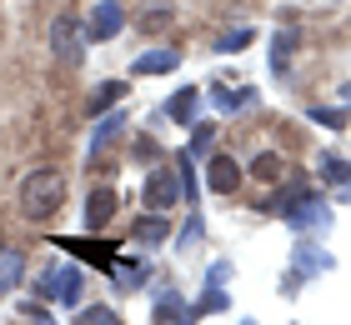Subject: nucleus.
<instances>
[{
  "instance_id": "f257e3e1",
  "label": "nucleus",
  "mask_w": 351,
  "mask_h": 325,
  "mask_svg": "<svg viewBox=\"0 0 351 325\" xmlns=\"http://www.w3.org/2000/svg\"><path fill=\"white\" fill-rule=\"evenodd\" d=\"M66 205V175L60 170H30L21 181V216L25 220H51Z\"/></svg>"
},
{
  "instance_id": "f03ea898",
  "label": "nucleus",
  "mask_w": 351,
  "mask_h": 325,
  "mask_svg": "<svg viewBox=\"0 0 351 325\" xmlns=\"http://www.w3.org/2000/svg\"><path fill=\"white\" fill-rule=\"evenodd\" d=\"M51 51H56V60H66V65L86 60V36H81V25H75L71 15H56V21H51Z\"/></svg>"
},
{
  "instance_id": "7ed1b4c3",
  "label": "nucleus",
  "mask_w": 351,
  "mask_h": 325,
  "mask_svg": "<svg viewBox=\"0 0 351 325\" xmlns=\"http://www.w3.org/2000/svg\"><path fill=\"white\" fill-rule=\"evenodd\" d=\"M141 200H146V210L166 216V210L181 200V181H176V170H151L146 185H141Z\"/></svg>"
},
{
  "instance_id": "20e7f679",
  "label": "nucleus",
  "mask_w": 351,
  "mask_h": 325,
  "mask_svg": "<svg viewBox=\"0 0 351 325\" xmlns=\"http://www.w3.org/2000/svg\"><path fill=\"white\" fill-rule=\"evenodd\" d=\"M40 296H45V300H66V305H75V300H81V270H75V265H66V270H45Z\"/></svg>"
},
{
  "instance_id": "39448f33",
  "label": "nucleus",
  "mask_w": 351,
  "mask_h": 325,
  "mask_svg": "<svg viewBox=\"0 0 351 325\" xmlns=\"http://www.w3.org/2000/svg\"><path fill=\"white\" fill-rule=\"evenodd\" d=\"M121 25H125V10H121V0H101V5L90 10L86 40H110V36H121Z\"/></svg>"
},
{
  "instance_id": "423d86ee",
  "label": "nucleus",
  "mask_w": 351,
  "mask_h": 325,
  "mask_svg": "<svg viewBox=\"0 0 351 325\" xmlns=\"http://www.w3.org/2000/svg\"><path fill=\"white\" fill-rule=\"evenodd\" d=\"M206 185H211L216 195H231L236 185H241V166H236V160L221 151V155H211L206 160Z\"/></svg>"
},
{
  "instance_id": "0eeeda50",
  "label": "nucleus",
  "mask_w": 351,
  "mask_h": 325,
  "mask_svg": "<svg viewBox=\"0 0 351 325\" xmlns=\"http://www.w3.org/2000/svg\"><path fill=\"white\" fill-rule=\"evenodd\" d=\"M25 281V250L21 246H0V296H10Z\"/></svg>"
},
{
  "instance_id": "6e6552de",
  "label": "nucleus",
  "mask_w": 351,
  "mask_h": 325,
  "mask_svg": "<svg viewBox=\"0 0 351 325\" xmlns=\"http://www.w3.org/2000/svg\"><path fill=\"white\" fill-rule=\"evenodd\" d=\"M156 325H196V311H191V305L181 300V296H166L156 300Z\"/></svg>"
},
{
  "instance_id": "1a4fd4ad",
  "label": "nucleus",
  "mask_w": 351,
  "mask_h": 325,
  "mask_svg": "<svg viewBox=\"0 0 351 325\" xmlns=\"http://www.w3.org/2000/svg\"><path fill=\"white\" fill-rule=\"evenodd\" d=\"M296 45H301L296 30H281V36L271 40V70H276V80L291 75V55H296Z\"/></svg>"
},
{
  "instance_id": "9d476101",
  "label": "nucleus",
  "mask_w": 351,
  "mask_h": 325,
  "mask_svg": "<svg viewBox=\"0 0 351 325\" xmlns=\"http://www.w3.org/2000/svg\"><path fill=\"white\" fill-rule=\"evenodd\" d=\"M116 216V190H90V200H86V231H101V225Z\"/></svg>"
},
{
  "instance_id": "9b49d317",
  "label": "nucleus",
  "mask_w": 351,
  "mask_h": 325,
  "mask_svg": "<svg viewBox=\"0 0 351 325\" xmlns=\"http://www.w3.org/2000/svg\"><path fill=\"white\" fill-rule=\"evenodd\" d=\"M176 60H181L176 51H141L131 70L136 75H166V70H176Z\"/></svg>"
},
{
  "instance_id": "f8f14e48",
  "label": "nucleus",
  "mask_w": 351,
  "mask_h": 325,
  "mask_svg": "<svg viewBox=\"0 0 351 325\" xmlns=\"http://www.w3.org/2000/svg\"><path fill=\"white\" fill-rule=\"evenodd\" d=\"M171 235V225H166V216H156V210H151V216H141V225H136V246H161V240Z\"/></svg>"
},
{
  "instance_id": "ddd939ff",
  "label": "nucleus",
  "mask_w": 351,
  "mask_h": 325,
  "mask_svg": "<svg viewBox=\"0 0 351 325\" xmlns=\"http://www.w3.org/2000/svg\"><path fill=\"white\" fill-rule=\"evenodd\" d=\"M196 105H201V95L186 86V90H176L171 101H166V116H171L176 125H191V116H196Z\"/></svg>"
},
{
  "instance_id": "4468645a",
  "label": "nucleus",
  "mask_w": 351,
  "mask_h": 325,
  "mask_svg": "<svg viewBox=\"0 0 351 325\" xmlns=\"http://www.w3.org/2000/svg\"><path fill=\"white\" fill-rule=\"evenodd\" d=\"M171 21H176V10L166 5V0H161V5H146V10H141V15H136V25H141V30H146V36H156V30H166Z\"/></svg>"
},
{
  "instance_id": "2eb2a0df",
  "label": "nucleus",
  "mask_w": 351,
  "mask_h": 325,
  "mask_svg": "<svg viewBox=\"0 0 351 325\" xmlns=\"http://www.w3.org/2000/svg\"><path fill=\"white\" fill-rule=\"evenodd\" d=\"M211 101H216V110H241V105H251V101H256V90H231V86H216L211 90Z\"/></svg>"
},
{
  "instance_id": "dca6fc26",
  "label": "nucleus",
  "mask_w": 351,
  "mask_h": 325,
  "mask_svg": "<svg viewBox=\"0 0 351 325\" xmlns=\"http://www.w3.org/2000/svg\"><path fill=\"white\" fill-rule=\"evenodd\" d=\"M281 170H286V166H281V155H276V151H261L256 160H251V175H256L261 185H271V181H281Z\"/></svg>"
},
{
  "instance_id": "f3484780",
  "label": "nucleus",
  "mask_w": 351,
  "mask_h": 325,
  "mask_svg": "<svg viewBox=\"0 0 351 325\" xmlns=\"http://www.w3.org/2000/svg\"><path fill=\"white\" fill-rule=\"evenodd\" d=\"M251 40H256V30H246V25H241V30H226V36L216 40V51H221V55H241Z\"/></svg>"
},
{
  "instance_id": "a211bd4d",
  "label": "nucleus",
  "mask_w": 351,
  "mask_h": 325,
  "mask_svg": "<svg viewBox=\"0 0 351 325\" xmlns=\"http://www.w3.org/2000/svg\"><path fill=\"white\" fill-rule=\"evenodd\" d=\"M121 95H125V80H110V86H101V90L90 95V116H101V110H106V105H116Z\"/></svg>"
},
{
  "instance_id": "6ab92c4d",
  "label": "nucleus",
  "mask_w": 351,
  "mask_h": 325,
  "mask_svg": "<svg viewBox=\"0 0 351 325\" xmlns=\"http://www.w3.org/2000/svg\"><path fill=\"white\" fill-rule=\"evenodd\" d=\"M71 325H121V315L110 311V305H90V311H81Z\"/></svg>"
},
{
  "instance_id": "aec40b11",
  "label": "nucleus",
  "mask_w": 351,
  "mask_h": 325,
  "mask_svg": "<svg viewBox=\"0 0 351 325\" xmlns=\"http://www.w3.org/2000/svg\"><path fill=\"white\" fill-rule=\"evenodd\" d=\"M306 116H311L316 125H326V130H346L351 110H326V105H316V110H306Z\"/></svg>"
},
{
  "instance_id": "412c9836",
  "label": "nucleus",
  "mask_w": 351,
  "mask_h": 325,
  "mask_svg": "<svg viewBox=\"0 0 351 325\" xmlns=\"http://www.w3.org/2000/svg\"><path fill=\"white\" fill-rule=\"evenodd\" d=\"M322 175L326 181H351V166H341V155H322Z\"/></svg>"
},
{
  "instance_id": "4be33fe9",
  "label": "nucleus",
  "mask_w": 351,
  "mask_h": 325,
  "mask_svg": "<svg viewBox=\"0 0 351 325\" xmlns=\"http://www.w3.org/2000/svg\"><path fill=\"white\" fill-rule=\"evenodd\" d=\"M211 135H216L211 125H196V135H191V151H186V155H191V160L206 155V151H211Z\"/></svg>"
},
{
  "instance_id": "5701e85b",
  "label": "nucleus",
  "mask_w": 351,
  "mask_h": 325,
  "mask_svg": "<svg viewBox=\"0 0 351 325\" xmlns=\"http://www.w3.org/2000/svg\"><path fill=\"white\" fill-rule=\"evenodd\" d=\"M116 130H121V116H106V120H101V130H95V151H101V145L116 135Z\"/></svg>"
},
{
  "instance_id": "b1692460",
  "label": "nucleus",
  "mask_w": 351,
  "mask_h": 325,
  "mask_svg": "<svg viewBox=\"0 0 351 325\" xmlns=\"http://www.w3.org/2000/svg\"><path fill=\"white\" fill-rule=\"evenodd\" d=\"M136 155H141V160H146V155H161V145H156L151 135H141V140H136Z\"/></svg>"
},
{
  "instance_id": "393cba45",
  "label": "nucleus",
  "mask_w": 351,
  "mask_h": 325,
  "mask_svg": "<svg viewBox=\"0 0 351 325\" xmlns=\"http://www.w3.org/2000/svg\"><path fill=\"white\" fill-rule=\"evenodd\" d=\"M196 235H201V220H191L186 231H181V246H196Z\"/></svg>"
},
{
  "instance_id": "a878e982",
  "label": "nucleus",
  "mask_w": 351,
  "mask_h": 325,
  "mask_svg": "<svg viewBox=\"0 0 351 325\" xmlns=\"http://www.w3.org/2000/svg\"><path fill=\"white\" fill-rule=\"evenodd\" d=\"M337 95H341V105L351 110V80H341V90H337Z\"/></svg>"
},
{
  "instance_id": "bb28decb",
  "label": "nucleus",
  "mask_w": 351,
  "mask_h": 325,
  "mask_svg": "<svg viewBox=\"0 0 351 325\" xmlns=\"http://www.w3.org/2000/svg\"><path fill=\"white\" fill-rule=\"evenodd\" d=\"M246 325H251V320H246Z\"/></svg>"
}]
</instances>
